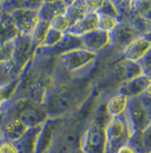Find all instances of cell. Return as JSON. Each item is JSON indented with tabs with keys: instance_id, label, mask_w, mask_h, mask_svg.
Masks as SVG:
<instances>
[{
	"instance_id": "6da1fadb",
	"label": "cell",
	"mask_w": 151,
	"mask_h": 153,
	"mask_svg": "<svg viewBox=\"0 0 151 153\" xmlns=\"http://www.w3.org/2000/svg\"><path fill=\"white\" fill-rule=\"evenodd\" d=\"M75 81L61 78L56 87L47 94L43 105L49 118L64 119L78 111L88 99V85Z\"/></svg>"
},
{
	"instance_id": "7a4b0ae2",
	"label": "cell",
	"mask_w": 151,
	"mask_h": 153,
	"mask_svg": "<svg viewBox=\"0 0 151 153\" xmlns=\"http://www.w3.org/2000/svg\"><path fill=\"white\" fill-rule=\"evenodd\" d=\"M97 60L98 54L85 48H80L57 56L56 66L63 76H68L69 79H79L90 74Z\"/></svg>"
},
{
	"instance_id": "3957f363",
	"label": "cell",
	"mask_w": 151,
	"mask_h": 153,
	"mask_svg": "<svg viewBox=\"0 0 151 153\" xmlns=\"http://www.w3.org/2000/svg\"><path fill=\"white\" fill-rule=\"evenodd\" d=\"M3 115L17 116L30 128L44 124L49 119L44 105L21 96H13L6 105Z\"/></svg>"
},
{
	"instance_id": "277c9868",
	"label": "cell",
	"mask_w": 151,
	"mask_h": 153,
	"mask_svg": "<svg viewBox=\"0 0 151 153\" xmlns=\"http://www.w3.org/2000/svg\"><path fill=\"white\" fill-rule=\"evenodd\" d=\"M106 153H115L119 146L129 142L135 135V130L127 114L109 118L106 124Z\"/></svg>"
},
{
	"instance_id": "5b68a950",
	"label": "cell",
	"mask_w": 151,
	"mask_h": 153,
	"mask_svg": "<svg viewBox=\"0 0 151 153\" xmlns=\"http://www.w3.org/2000/svg\"><path fill=\"white\" fill-rule=\"evenodd\" d=\"M106 120L94 116L86 126L81 138L80 148L85 153H106Z\"/></svg>"
},
{
	"instance_id": "8992f818",
	"label": "cell",
	"mask_w": 151,
	"mask_h": 153,
	"mask_svg": "<svg viewBox=\"0 0 151 153\" xmlns=\"http://www.w3.org/2000/svg\"><path fill=\"white\" fill-rule=\"evenodd\" d=\"M126 114L133 126L135 133L140 134L150 128V93L129 100Z\"/></svg>"
},
{
	"instance_id": "52a82bcc",
	"label": "cell",
	"mask_w": 151,
	"mask_h": 153,
	"mask_svg": "<svg viewBox=\"0 0 151 153\" xmlns=\"http://www.w3.org/2000/svg\"><path fill=\"white\" fill-rule=\"evenodd\" d=\"M35 52L36 50L34 49L31 36L19 35L14 40L11 60L18 74L21 76L33 60Z\"/></svg>"
},
{
	"instance_id": "ba28073f",
	"label": "cell",
	"mask_w": 151,
	"mask_h": 153,
	"mask_svg": "<svg viewBox=\"0 0 151 153\" xmlns=\"http://www.w3.org/2000/svg\"><path fill=\"white\" fill-rule=\"evenodd\" d=\"M63 119L49 118L42 125L38 135L35 153H52L57 143L60 131V122Z\"/></svg>"
},
{
	"instance_id": "9c48e42d",
	"label": "cell",
	"mask_w": 151,
	"mask_h": 153,
	"mask_svg": "<svg viewBox=\"0 0 151 153\" xmlns=\"http://www.w3.org/2000/svg\"><path fill=\"white\" fill-rule=\"evenodd\" d=\"M10 16L16 25L19 35L32 36L40 23L39 10L33 9H17L10 12Z\"/></svg>"
},
{
	"instance_id": "30bf717a",
	"label": "cell",
	"mask_w": 151,
	"mask_h": 153,
	"mask_svg": "<svg viewBox=\"0 0 151 153\" xmlns=\"http://www.w3.org/2000/svg\"><path fill=\"white\" fill-rule=\"evenodd\" d=\"M110 35H112V46L115 47L121 53L129 44H131L135 39L141 36L137 30L131 25V23L123 18H121L118 26L110 33Z\"/></svg>"
},
{
	"instance_id": "8fae6325",
	"label": "cell",
	"mask_w": 151,
	"mask_h": 153,
	"mask_svg": "<svg viewBox=\"0 0 151 153\" xmlns=\"http://www.w3.org/2000/svg\"><path fill=\"white\" fill-rule=\"evenodd\" d=\"M1 137L10 141L17 142L30 130V127L20 118L14 115H3L0 118Z\"/></svg>"
},
{
	"instance_id": "7c38bea8",
	"label": "cell",
	"mask_w": 151,
	"mask_h": 153,
	"mask_svg": "<svg viewBox=\"0 0 151 153\" xmlns=\"http://www.w3.org/2000/svg\"><path fill=\"white\" fill-rule=\"evenodd\" d=\"M150 35H141L126 47L122 52V58L135 63H140L144 58L150 55Z\"/></svg>"
},
{
	"instance_id": "4fadbf2b",
	"label": "cell",
	"mask_w": 151,
	"mask_h": 153,
	"mask_svg": "<svg viewBox=\"0 0 151 153\" xmlns=\"http://www.w3.org/2000/svg\"><path fill=\"white\" fill-rule=\"evenodd\" d=\"M83 46L87 50L100 54L112 46V35L103 30H95L81 38Z\"/></svg>"
},
{
	"instance_id": "5bb4252c",
	"label": "cell",
	"mask_w": 151,
	"mask_h": 153,
	"mask_svg": "<svg viewBox=\"0 0 151 153\" xmlns=\"http://www.w3.org/2000/svg\"><path fill=\"white\" fill-rule=\"evenodd\" d=\"M112 72L115 78L123 84L127 82L138 76L145 75L142 67L139 63H135L132 61L126 60L122 58L112 67Z\"/></svg>"
},
{
	"instance_id": "9a60e30c",
	"label": "cell",
	"mask_w": 151,
	"mask_h": 153,
	"mask_svg": "<svg viewBox=\"0 0 151 153\" xmlns=\"http://www.w3.org/2000/svg\"><path fill=\"white\" fill-rule=\"evenodd\" d=\"M98 15V29L112 33L121 22V16L115 10L112 1H106L103 6L97 11Z\"/></svg>"
},
{
	"instance_id": "2e32d148",
	"label": "cell",
	"mask_w": 151,
	"mask_h": 153,
	"mask_svg": "<svg viewBox=\"0 0 151 153\" xmlns=\"http://www.w3.org/2000/svg\"><path fill=\"white\" fill-rule=\"evenodd\" d=\"M150 76L142 75L123 84L119 88L118 91L131 99V97H141L146 93H150Z\"/></svg>"
},
{
	"instance_id": "e0dca14e",
	"label": "cell",
	"mask_w": 151,
	"mask_h": 153,
	"mask_svg": "<svg viewBox=\"0 0 151 153\" xmlns=\"http://www.w3.org/2000/svg\"><path fill=\"white\" fill-rule=\"evenodd\" d=\"M98 29V15L97 12H89L84 18H82L78 23H76L68 34L82 38L83 36L94 32Z\"/></svg>"
},
{
	"instance_id": "ac0fdd59",
	"label": "cell",
	"mask_w": 151,
	"mask_h": 153,
	"mask_svg": "<svg viewBox=\"0 0 151 153\" xmlns=\"http://www.w3.org/2000/svg\"><path fill=\"white\" fill-rule=\"evenodd\" d=\"M71 3H72V1H63V0L44 1L42 7L39 10L40 19L51 23V21H53L55 18L66 13L68 6Z\"/></svg>"
},
{
	"instance_id": "d6986e66",
	"label": "cell",
	"mask_w": 151,
	"mask_h": 153,
	"mask_svg": "<svg viewBox=\"0 0 151 153\" xmlns=\"http://www.w3.org/2000/svg\"><path fill=\"white\" fill-rule=\"evenodd\" d=\"M19 32L10 14L3 11L0 15V45H7L14 42Z\"/></svg>"
},
{
	"instance_id": "ffe728a7",
	"label": "cell",
	"mask_w": 151,
	"mask_h": 153,
	"mask_svg": "<svg viewBox=\"0 0 151 153\" xmlns=\"http://www.w3.org/2000/svg\"><path fill=\"white\" fill-rule=\"evenodd\" d=\"M129 100H130V97L119 93V91L112 94L107 99L106 105H104L107 115L112 118L124 114L127 111Z\"/></svg>"
},
{
	"instance_id": "44dd1931",
	"label": "cell",
	"mask_w": 151,
	"mask_h": 153,
	"mask_svg": "<svg viewBox=\"0 0 151 153\" xmlns=\"http://www.w3.org/2000/svg\"><path fill=\"white\" fill-rule=\"evenodd\" d=\"M42 125L30 128V130L24 135L23 138L17 141L19 153H35L37 139H38V135L40 133V130H41Z\"/></svg>"
},
{
	"instance_id": "7402d4cb",
	"label": "cell",
	"mask_w": 151,
	"mask_h": 153,
	"mask_svg": "<svg viewBox=\"0 0 151 153\" xmlns=\"http://www.w3.org/2000/svg\"><path fill=\"white\" fill-rule=\"evenodd\" d=\"M89 12L90 11L88 10L86 1H84V0H77V1H72V3L68 6L65 15L69 19L71 25L73 27L82 18H84Z\"/></svg>"
},
{
	"instance_id": "603a6c76",
	"label": "cell",
	"mask_w": 151,
	"mask_h": 153,
	"mask_svg": "<svg viewBox=\"0 0 151 153\" xmlns=\"http://www.w3.org/2000/svg\"><path fill=\"white\" fill-rule=\"evenodd\" d=\"M51 29V23L47 22V21H43L41 20L40 23L38 24L37 28L35 29V31L33 32L32 36V42H33V46L35 50H38V49L43 48L44 46V43L46 41V38H47V35L49 33V30Z\"/></svg>"
},
{
	"instance_id": "cb8c5ba5",
	"label": "cell",
	"mask_w": 151,
	"mask_h": 153,
	"mask_svg": "<svg viewBox=\"0 0 151 153\" xmlns=\"http://www.w3.org/2000/svg\"><path fill=\"white\" fill-rule=\"evenodd\" d=\"M19 85H20V79L18 81L14 82L10 85H8V87L0 88V118H1L3 112H4V109L6 108V105H7L8 102L13 97L15 93H16Z\"/></svg>"
},
{
	"instance_id": "d4e9b609",
	"label": "cell",
	"mask_w": 151,
	"mask_h": 153,
	"mask_svg": "<svg viewBox=\"0 0 151 153\" xmlns=\"http://www.w3.org/2000/svg\"><path fill=\"white\" fill-rule=\"evenodd\" d=\"M64 37H65V33L58 31V30L51 27V29L49 30V33L47 35V38H46V41L44 43V46H43V48H41V50H45V51L51 50L55 46L59 44Z\"/></svg>"
},
{
	"instance_id": "484cf974",
	"label": "cell",
	"mask_w": 151,
	"mask_h": 153,
	"mask_svg": "<svg viewBox=\"0 0 151 153\" xmlns=\"http://www.w3.org/2000/svg\"><path fill=\"white\" fill-rule=\"evenodd\" d=\"M51 27L66 34V33L69 32L70 29L72 28V25H71L70 21L67 18V16L64 14V15H61L59 17L55 18L53 21H51Z\"/></svg>"
},
{
	"instance_id": "4316f807",
	"label": "cell",
	"mask_w": 151,
	"mask_h": 153,
	"mask_svg": "<svg viewBox=\"0 0 151 153\" xmlns=\"http://www.w3.org/2000/svg\"><path fill=\"white\" fill-rule=\"evenodd\" d=\"M0 153H19L17 142L0 138Z\"/></svg>"
},
{
	"instance_id": "83f0119b",
	"label": "cell",
	"mask_w": 151,
	"mask_h": 153,
	"mask_svg": "<svg viewBox=\"0 0 151 153\" xmlns=\"http://www.w3.org/2000/svg\"><path fill=\"white\" fill-rule=\"evenodd\" d=\"M115 153H141V152L139 149H138L137 146L130 140L129 142L119 146L115 151Z\"/></svg>"
},
{
	"instance_id": "f1b7e54d",
	"label": "cell",
	"mask_w": 151,
	"mask_h": 153,
	"mask_svg": "<svg viewBox=\"0 0 151 153\" xmlns=\"http://www.w3.org/2000/svg\"><path fill=\"white\" fill-rule=\"evenodd\" d=\"M104 2L106 1H86V4L90 12H97L98 9L103 7Z\"/></svg>"
},
{
	"instance_id": "f546056e",
	"label": "cell",
	"mask_w": 151,
	"mask_h": 153,
	"mask_svg": "<svg viewBox=\"0 0 151 153\" xmlns=\"http://www.w3.org/2000/svg\"><path fill=\"white\" fill-rule=\"evenodd\" d=\"M69 153H85V152L83 151L81 148H80V146H78V147H75V148H74L73 150H71Z\"/></svg>"
},
{
	"instance_id": "4dcf8cb0",
	"label": "cell",
	"mask_w": 151,
	"mask_h": 153,
	"mask_svg": "<svg viewBox=\"0 0 151 153\" xmlns=\"http://www.w3.org/2000/svg\"><path fill=\"white\" fill-rule=\"evenodd\" d=\"M0 138H1V124H0Z\"/></svg>"
}]
</instances>
